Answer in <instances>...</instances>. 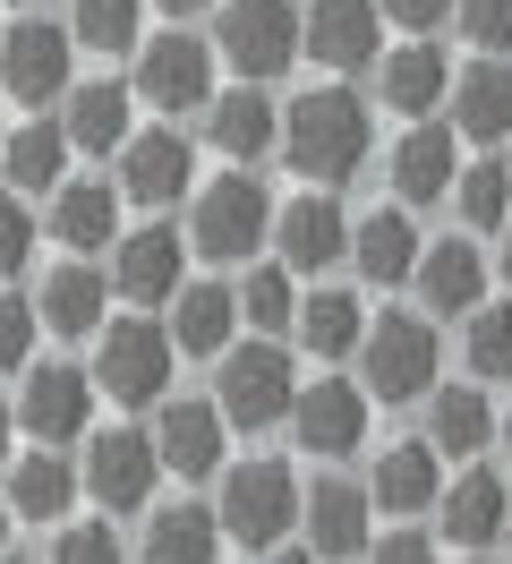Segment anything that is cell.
Wrapping results in <instances>:
<instances>
[{"label": "cell", "instance_id": "cell-16", "mask_svg": "<svg viewBox=\"0 0 512 564\" xmlns=\"http://www.w3.org/2000/svg\"><path fill=\"white\" fill-rule=\"evenodd\" d=\"M188 180H197V154L179 129H145L120 145V197H137V206H171Z\"/></svg>", "mask_w": 512, "mask_h": 564}, {"label": "cell", "instance_id": "cell-12", "mask_svg": "<svg viewBox=\"0 0 512 564\" xmlns=\"http://www.w3.org/2000/svg\"><path fill=\"white\" fill-rule=\"evenodd\" d=\"M273 248H282V265H291V274H325V265L350 257V214H341L325 188H307L299 206L273 214Z\"/></svg>", "mask_w": 512, "mask_h": 564}, {"label": "cell", "instance_id": "cell-6", "mask_svg": "<svg viewBox=\"0 0 512 564\" xmlns=\"http://www.w3.org/2000/svg\"><path fill=\"white\" fill-rule=\"evenodd\" d=\"M171 325L154 317H111V334L95 343V386L111 393V402H163L171 386Z\"/></svg>", "mask_w": 512, "mask_h": 564}, {"label": "cell", "instance_id": "cell-19", "mask_svg": "<svg viewBox=\"0 0 512 564\" xmlns=\"http://www.w3.org/2000/svg\"><path fill=\"white\" fill-rule=\"evenodd\" d=\"M418 231H410V206H375V214H359L350 223V265L375 282V291H393V282H410L418 274Z\"/></svg>", "mask_w": 512, "mask_h": 564}, {"label": "cell", "instance_id": "cell-32", "mask_svg": "<svg viewBox=\"0 0 512 564\" xmlns=\"http://www.w3.org/2000/svg\"><path fill=\"white\" fill-rule=\"evenodd\" d=\"M214 539H222V513L205 505H171L145 530V564H214Z\"/></svg>", "mask_w": 512, "mask_h": 564}, {"label": "cell", "instance_id": "cell-7", "mask_svg": "<svg viewBox=\"0 0 512 564\" xmlns=\"http://www.w3.org/2000/svg\"><path fill=\"white\" fill-rule=\"evenodd\" d=\"M68 52H77V35L68 26H43V18H26V26H9L0 35V95H18V104H68Z\"/></svg>", "mask_w": 512, "mask_h": 564}, {"label": "cell", "instance_id": "cell-8", "mask_svg": "<svg viewBox=\"0 0 512 564\" xmlns=\"http://www.w3.org/2000/svg\"><path fill=\"white\" fill-rule=\"evenodd\" d=\"M291 402H299V386H291V359L273 343L222 351V420L231 427H273V420H291Z\"/></svg>", "mask_w": 512, "mask_h": 564}, {"label": "cell", "instance_id": "cell-49", "mask_svg": "<svg viewBox=\"0 0 512 564\" xmlns=\"http://www.w3.org/2000/svg\"><path fill=\"white\" fill-rule=\"evenodd\" d=\"M495 436H504V454H512V411H504V420H495Z\"/></svg>", "mask_w": 512, "mask_h": 564}, {"label": "cell", "instance_id": "cell-36", "mask_svg": "<svg viewBox=\"0 0 512 564\" xmlns=\"http://www.w3.org/2000/svg\"><path fill=\"white\" fill-rule=\"evenodd\" d=\"M453 206H461L470 231H504L512 223V172L504 163H470V172L453 180Z\"/></svg>", "mask_w": 512, "mask_h": 564}, {"label": "cell", "instance_id": "cell-31", "mask_svg": "<svg viewBox=\"0 0 512 564\" xmlns=\"http://www.w3.org/2000/svg\"><path fill=\"white\" fill-rule=\"evenodd\" d=\"M231 325H239V291L188 282V291H179V317H171V343H179V351H222Z\"/></svg>", "mask_w": 512, "mask_h": 564}, {"label": "cell", "instance_id": "cell-22", "mask_svg": "<svg viewBox=\"0 0 512 564\" xmlns=\"http://www.w3.org/2000/svg\"><path fill=\"white\" fill-rule=\"evenodd\" d=\"M418 300H427V317H470L478 300H487V257L470 240H436L418 257Z\"/></svg>", "mask_w": 512, "mask_h": 564}, {"label": "cell", "instance_id": "cell-2", "mask_svg": "<svg viewBox=\"0 0 512 564\" xmlns=\"http://www.w3.org/2000/svg\"><path fill=\"white\" fill-rule=\"evenodd\" d=\"M214 52H222L248 86H265V77H282L307 52V9L299 0H222Z\"/></svg>", "mask_w": 512, "mask_h": 564}, {"label": "cell", "instance_id": "cell-29", "mask_svg": "<svg viewBox=\"0 0 512 564\" xmlns=\"http://www.w3.org/2000/svg\"><path fill=\"white\" fill-rule=\"evenodd\" d=\"M129 86H68V145H86V154H111V145H129Z\"/></svg>", "mask_w": 512, "mask_h": 564}, {"label": "cell", "instance_id": "cell-38", "mask_svg": "<svg viewBox=\"0 0 512 564\" xmlns=\"http://www.w3.org/2000/svg\"><path fill=\"white\" fill-rule=\"evenodd\" d=\"M137 18H145V0H77L68 35L86 43V52H129V43H137Z\"/></svg>", "mask_w": 512, "mask_h": 564}, {"label": "cell", "instance_id": "cell-5", "mask_svg": "<svg viewBox=\"0 0 512 564\" xmlns=\"http://www.w3.org/2000/svg\"><path fill=\"white\" fill-rule=\"evenodd\" d=\"M273 231V197H265V180L248 172H222L214 188L197 197V257H214V265H239L248 248H265Z\"/></svg>", "mask_w": 512, "mask_h": 564}, {"label": "cell", "instance_id": "cell-33", "mask_svg": "<svg viewBox=\"0 0 512 564\" xmlns=\"http://www.w3.org/2000/svg\"><path fill=\"white\" fill-rule=\"evenodd\" d=\"M299 343L316 359H341L368 343V308L350 300V291H316V300H299Z\"/></svg>", "mask_w": 512, "mask_h": 564}, {"label": "cell", "instance_id": "cell-27", "mask_svg": "<svg viewBox=\"0 0 512 564\" xmlns=\"http://www.w3.org/2000/svg\"><path fill=\"white\" fill-rule=\"evenodd\" d=\"M102 300H111V282H102L95 265H52V274H43V291H34V308H43V325H52V334H95Z\"/></svg>", "mask_w": 512, "mask_h": 564}, {"label": "cell", "instance_id": "cell-34", "mask_svg": "<svg viewBox=\"0 0 512 564\" xmlns=\"http://www.w3.org/2000/svg\"><path fill=\"white\" fill-rule=\"evenodd\" d=\"M487 436H495V411H487L478 386L436 393V411H427V445L436 454H487Z\"/></svg>", "mask_w": 512, "mask_h": 564}, {"label": "cell", "instance_id": "cell-51", "mask_svg": "<svg viewBox=\"0 0 512 564\" xmlns=\"http://www.w3.org/2000/svg\"><path fill=\"white\" fill-rule=\"evenodd\" d=\"M9 513H18V505H9V496H0V539H9Z\"/></svg>", "mask_w": 512, "mask_h": 564}, {"label": "cell", "instance_id": "cell-26", "mask_svg": "<svg viewBox=\"0 0 512 564\" xmlns=\"http://www.w3.org/2000/svg\"><path fill=\"white\" fill-rule=\"evenodd\" d=\"M214 145H222L231 163H248V172H257L273 145H282V111H273L265 95L239 77V95H222V104H214Z\"/></svg>", "mask_w": 512, "mask_h": 564}, {"label": "cell", "instance_id": "cell-56", "mask_svg": "<svg viewBox=\"0 0 512 564\" xmlns=\"http://www.w3.org/2000/svg\"><path fill=\"white\" fill-rule=\"evenodd\" d=\"M0 564H9V556H0Z\"/></svg>", "mask_w": 512, "mask_h": 564}, {"label": "cell", "instance_id": "cell-41", "mask_svg": "<svg viewBox=\"0 0 512 564\" xmlns=\"http://www.w3.org/2000/svg\"><path fill=\"white\" fill-rule=\"evenodd\" d=\"M461 35L478 52H512V0H461Z\"/></svg>", "mask_w": 512, "mask_h": 564}, {"label": "cell", "instance_id": "cell-44", "mask_svg": "<svg viewBox=\"0 0 512 564\" xmlns=\"http://www.w3.org/2000/svg\"><path fill=\"white\" fill-rule=\"evenodd\" d=\"M453 9H461V0H384V18H393V26H410V35H427V26H444Z\"/></svg>", "mask_w": 512, "mask_h": 564}, {"label": "cell", "instance_id": "cell-35", "mask_svg": "<svg viewBox=\"0 0 512 564\" xmlns=\"http://www.w3.org/2000/svg\"><path fill=\"white\" fill-rule=\"evenodd\" d=\"M61 154H68V129L34 120V129H18V138L0 145V172L18 180V188H52V180H61Z\"/></svg>", "mask_w": 512, "mask_h": 564}, {"label": "cell", "instance_id": "cell-10", "mask_svg": "<svg viewBox=\"0 0 512 564\" xmlns=\"http://www.w3.org/2000/svg\"><path fill=\"white\" fill-rule=\"evenodd\" d=\"M137 95H145L154 111H205V104H214V43H197V35L145 43V61H137Z\"/></svg>", "mask_w": 512, "mask_h": 564}, {"label": "cell", "instance_id": "cell-15", "mask_svg": "<svg viewBox=\"0 0 512 564\" xmlns=\"http://www.w3.org/2000/svg\"><path fill=\"white\" fill-rule=\"evenodd\" d=\"M368 513H375V496L368 488H350V479H316L299 505V530H307V547L334 564V556H368Z\"/></svg>", "mask_w": 512, "mask_h": 564}, {"label": "cell", "instance_id": "cell-28", "mask_svg": "<svg viewBox=\"0 0 512 564\" xmlns=\"http://www.w3.org/2000/svg\"><path fill=\"white\" fill-rule=\"evenodd\" d=\"M52 231H61L68 248H111V231H120V188H111V180H68L61 197H52Z\"/></svg>", "mask_w": 512, "mask_h": 564}, {"label": "cell", "instance_id": "cell-13", "mask_svg": "<svg viewBox=\"0 0 512 564\" xmlns=\"http://www.w3.org/2000/svg\"><path fill=\"white\" fill-rule=\"evenodd\" d=\"M375 35H384V0H316V9H307V52H316L325 69H341V77L384 61Z\"/></svg>", "mask_w": 512, "mask_h": 564}, {"label": "cell", "instance_id": "cell-48", "mask_svg": "<svg viewBox=\"0 0 512 564\" xmlns=\"http://www.w3.org/2000/svg\"><path fill=\"white\" fill-rule=\"evenodd\" d=\"M9 427H18V411H0V454H9Z\"/></svg>", "mask_w": 512, "mask_h": 564}, {"label": "cell", "instance_id": "cell-21", "mask_svg": "<svg viewBox=\"0 0 512 564\" xmlns=\"http://www.w3.org/2000/svg\"><path fill=\"white\" fill-rule=\"evenodd\" d=\"M375 95H384V111H436L444 95H453V61H444L436 43H393L384 61H375Z\"/></svg>", "mask_w": 512, "mask_h": 564}, {"label": "cell", "instance_id": "cell-45", "mask_svg": "<svg viewBox=\"0 0 512 564\" xmlns=\"http://www.w3.org/2000/svg\"><path fill=\"white\" fill-rule=\"evenodd\" d=\"M368 564H436V539H418V530H393L384 547H368Z\"/></svg>", "mask_w": 512, "mask_h": 564}, {"label": "cell", "instance_id": "cell-40", "mask_svg": "<svg viewBox=\"0 0 512 564\" xmlns=\"http://www.w3.org/2000/svg\"><path fill=\"white\" fill-rule=\"evenodd\" d=\"M34 325H43V308H34V300H9V291H0V368H26Z\"/></svg>", "mask_w": 512, "mask_h": 564}, {"label": "cell", "instance_id": "cell-4", "mask_svg": "<svg viewBox=\"0 0 512 564\" xmlns=\"http://www.w3.org/2000/svg\"><path fill=\"white\" fill-rule=\"evenodd\" d=\"M299 479L282 470V462H239V470H222V530H231L239 547H282V530L299 522Z\"/></svg>", "mask_w": 512, "mask_h": 564}, {"label": "cell", "instance_id": "cell-1", "mask_svg": "<svg viewBox=\"0 0 512 564\" xmlns=\"http://www.w3.org/2000/svg\"><path fill=\"white\" fill-rule=\"evenodd\" d=\"M368 145H375V129H368V104L350 86H316V95H299V104L282 111V154L316 188H341V180L368 163Z\"/></svg>", "mask_w": 512, "mask_h": 564}, {"label": "cell", "instance_id": "cell-9", "mask_svg": "<svg viewBox=\"0 0 512 564\" xmlns=\"http://www.w3.org/2000/svg\"><path fill=\"white\" fill-rule=\"evenodd\" d=\"M291 427H299V454H359L368 445V386H350V377H316V386H299V402H291Z\"/></svg>", "mask_w": 512, "mask_h": 564}, {"label": "cell", "instance_id": "cell-20", "mask_svg": "<svg viewBox=\"0 0 512 564\" xmlns=\"http://www.w3.org/2000/svg\"><path fill=\"white\" fill-rule=\"evenodd\" d=\"M461 129H410L402 145H393V188H402V206H444L453 197V180H461Z\"/></svg>", "mask_w": 512, "mask_h": 564}, {"label": "cell", "instance_id": "cell-24", "mask_svg": "<svg viewBox=\"0 0 512 564\" xmlns=\"http://www.w3.org/2000/svg\"><path fill=\"white\" fill-rule=\"evenodd\" d=\"M436 513H444V539H453V547H495L504 522H512V496H504L495 470H461V479L444 488Z\"/></svg>", "mask_w": 512, "mask_h": 564}, {"label": "cell", "instance_id": "cell-55", "mask_svg": "<svg viewBox=\"0 0 512 564\" xmlns=\"http://www.w3.org/2000/svg\"><path fill=\"white\" fill-rule=\"evenodd\" d=\"M0 35H9V26H0Z\"/></svg>", "mask_w": 512, "mask_h": 564}, {"label": "cell", "instance_id": "cell-17", "mask_svg": "<svg viewBox=\"0 0 512 564\" xmlns=\"http://www.w3.org/2000/svg\"><path fill=\"white\" fill-rule=\"evenodd\" d=\"M222 402H163V420H154V454H163V470H179V479H214L222 470Z\"/></svg>", "mask_w": 512, "mask_h": 564}, {"label": "cell", "instance_id": "cell-11", "mask_svg": "<svg viewBox=\"0 0 512 564\" xmlns=\"http://www.w3.org/2000/svg\"><path fill=\"white\" fill-rule=\"evenodd\" d=\"M154 470H163L154 436L111 427V436H95V454H86V496H95L102 513H137V505L154 496Z\"/></svg>", "mask_w": 512, "mask_h": 564}, {"label": "cell", "instance_id": "cell-25", "mask_svg": "<svg viewBox=\"0 0 512 564\" xmlns=\"http://www.w3.org/2000/svg\"><path fill=\"white\" fill-rule=\"evenodd\" d=\"M111 282H120V300H137V308L179 300V240H171V231H129V240H111Z\"/></svg>", "mask_w": 512, "mask_h": 564}, {"label": "cell", "instance_id": "cell-14", "mask_svg": "<svg viewBox=\"0 0 512 564\" xmlns=\"http://www.w3.org/2000/svg\"><path fill=\"white\" fill-rule=\"evenodd\" d=\"M86 411H95V377H77V368H34L26 393H18V427H26L34 445L86 436Z\"/></svg>", "mask_w": 512, "mask_h": 564}, {"label": "cell", "instance_id": "cell-46", "mask_svg": "<svg viewBox=\"0 0 512 564\" xmlns=\"http://www.w3.org/2000/svg\"><path fill=\"white\" fill-rule=\"evenodd\" d=\"M265 564H325V556H316V547H273Z\"/></svg>", "mask_w": 512, "mask_h": 564}, {"label": "cell", "instance_id": "cell-30", "mask_svg": "<svg viewBox=\"0 0 512 564\" xmlns=\"http://www.w3.org/2000/svg\"><path fill=\"white\" fill-rule=\"evenodd\" d=\"M68 496H77V470L61 462V445H34V454L18 462V479H9V505H18L26 522H61Z\"/></svg>", "mask_w": 512, "mask_h": 564}, {"label": "cell", "instance_id": "cell-52", "mask_svg": "<svg viewBox=\"0 0 512 564\" xmlns=\"http://www.w3.org/2000/svg\"><path fill=\"white\" fill-rule=\"evenodd\" d=\"M0 145H9V129H0Z\"/></svg>", "mask_w": 512, "mask_h": 564}, {"label": "cell", "instance_id": "cell-39", "mask_svg": "<svg viewBox=\"0 0 512 564\" xmlns=\"http://www.w3.org/2000/svg\"><path fill=\"white\" fill-rule=\"evenodd\" d=\"M461 351H470V377L504 386V377H512V308H487V300H478V308H470V343H461Z\"/></svg>", "mask_w": 512, "mask_h": 564}, {"label": "cell", "instance_id": "cell-23", "mask_svg": "<svg viewBox=\"0 0 512 564\" xmlns=\"http://www.w3.org/2000/svg\"><path fill=\"white\" fill-rule=\"evenodd\" d=\"M375 513H427V505H444V454L427 445V436H410V445H393V454L375 462Z\"/></svg>", "mask_w": 512, "mask_h": 564}, {"label": "cell", "instance_id": "cell-54", "mask_svg": "<svg viewBox=\"0 0 512 564\" xmlns=\"http://www.w3.org/2000/svg\"><path fill=\"white\" fill-rule=\"evenodd\" d=\"M470 564H487V556H470Z\"/></svg>", "mask_w": 512, "mask_h": 564}, {"label": "cell", "instance_id": "cell-50", "mask_svg": "<svg viewBox=\"0 0 512 564\" xmlns=\"http://www.w3.org/2000/svg\"><path fill=\"white\" fill-rule=\"evenodd\" d=\"M504 282H512V223H504Z\"/></svg>", "mask_w": 512, "mask_h": 564}, {"label": "cell", "instance_id": "cell-18", "mask_svg": "<svg viewBox=\"0 0 512 564\" xmlns=\"http://www.w3.org/2000/svg\"><path fill=\"white\" fill-rule=\"evenodd\" d=\"M453 129L470 145H495V138H512V61L504 52H487V61H470V69L453 77Z\"/></svg>", "mask_w": 512, "mask_h": 564}, {"label": "cell", "instance_id": "cell-37", "mask_svg": "<svg viewBox=\"0 0 512 564\" xmlns=\"http://www.w3.org/2000/svg\"><path fill=\"white\" fill-rule=\"evenodd\" d=\"M239 317L257 325V334H282V325H299V291H291V265H257V274L239 282Z\"/></svg>", "mask_w": 512, "mask_h": 564}, {"label": "cell", "instance_id": "cell-3", "mask_svg": "<svg viewBox=\"0 0 512 564\" xmlns=\"http://www.w3.org/2000/svg\"><path fill=\"white\" fill-rule=\"evenodd\" d=\"M436 359H444V343L427 317H375L368 343H359V386L375 402H418L436 386Z\"/></svg>", "mask_w": 512, "mask_h": 564}, {"label": "cell", "instance_id": "cell-43", "mask_svg": "<svg viewBox=\"0 0 512 564\" xmlns=\"http://www.w3.org/2000/svg\"><path fill=\"white\" fill-rule=\"evenodd\" d=\"M26 248H34V223H26V206H18L9 188H0V282L26 265Z\"/></svg>", "mask_w": 512, "mask_h": 564}, {"label": "cell", "instance_id": "cell-47", "mask_svg": "<svg viewBox=\"0 0 512 564\" xmlns=\"http://www.w3.org/2000/svg\"><path fill=\"white\" fill-rule=\"evenodd\" d=\"M154 9H171V18H197V9H214V0H154Z\"/></svg>", "mask_w": 512, "mask_h": 564}, {"label": "cell", "instance_id": "cell-42", "mask_svg": "<svg viewBox=\"0 0 512 564\" xmlns=\"http://www.w3.org/2000/svg\"><path fill=\"white\" fill-rule=\"evenodd\" d=\"M52 564H120V539H111L102 522H77V530L52 539Z\"/></svg>", "mask_w": 512, "mask_h": 564}, {"label": "cell", "instance_id": "cell-53", "mask_svg": "<svg viewBox=\"0 0 512 564\" xmlns=\"http://www.w3.org/2000/svg\"><path fill=\"white\" fill-rule=\"evenodd\" d=\"M504 539H512V522H504Z\"/></svg>", "mask_w": 512, "mask_h": 564}]
</instances>
